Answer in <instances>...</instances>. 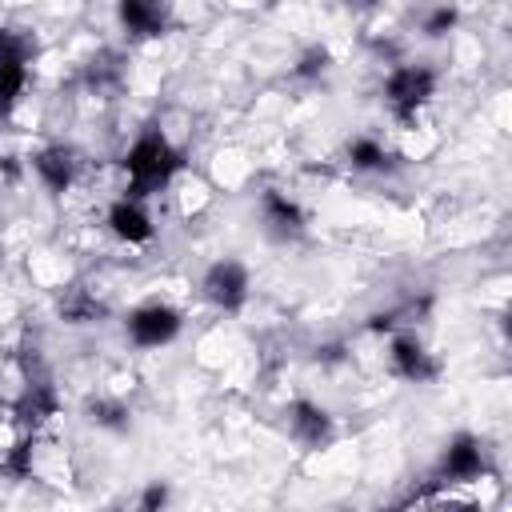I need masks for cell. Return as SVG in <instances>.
Listing matches in <instances>:
<instances>
[{"label": "cell", "mask_w": 512, "mask_h": 512, "mask_svg": "<svg viewBox=\"0 0 512 512\" xmlns=\"http://www.w3.org/2000/svg\"><path fill=\"white\" fill-rule=\"evenodd\" d=\"M344 156H348V164H352L356 172H372V176H376V172H388L392 160H396V152H392L380 136H368V132H364V136H352Z\"/></svg>", "instance_id": "5bb4252c"}, {"label": "cell", "mask_w": 512, "mask_h": 512, "mask_svg": "<svg viewBox=\"0 0 512 512\" xmlns=\"http://www.w3.org/2000/svg\"><path fill=\"white\" fill-rule=\"evenodd\" d=\"M100 312H104L100 300H96L92 292H84V288H72V292H64V300H60V316H64L68 324H92Z\"/></svg>", "instance_id": "2e32d148"}, {"label": "cell", "mask_w": 512, "mask_h": 512, "mask_svg": "<svg viewBox=\"0 0 512 512\" xmlns=\"http://www.w3.org/2000/svg\"><path fill=\"white\" fill-rule=\"evenodd\" d=\"M180 328H184V312H180L176 304H168V300L136 304V308L124 316V336H128V344H132V348H144V352L172 344V340L180 336Z\"/></svg>", "instance_id": "3957f363"}, {"label": "cell", "mask_w": 512, "mask_h": 512, "mask_svg": "<svg viewBox=\"0 0 512 512\" xmlns=\"http://www.w3.org/2000/svg\"><path fill=\"white\" fill-rule=\"evenodd\" d=\"M104 224H108V232H112L120 244H128V248H144V244L156 240V220H152V212H148V200L128 196V192L108 204Z\"/></svg>", "instance_id": "52a82bcc"}, {"label": "cell", "mask_w": 512, "mask_h": 512, "mask_svg": "<svg viewBox=\"0 0 512 512\" xmlns=\"http://www.w3.org/2000/svg\"><path fill=\"white\" fill-rule=\"evenodd\" d=\"M344 4H352V8H372V4H380V0H344Z\"/></svg>", "instance_id": "44dd1931"}, {"label": "cell", "mask_w": 512, "mask_h": 512, "mask_svg": "<svg viewBox=\"0 0 512 512\" xmlns=\"http://www.w3.org/2000/svg\"><path fill=\"white\" fill-rule=\"evenodd\" d=\"M200 296H204L216 312L236 316V312L248 304V296H252V276H248V268H244L240 260H232V256L212 260V264L204 268V276H200Z\"/></svg>", "instance_id": "5b68a950"}, {"label": "cell", "mask_w": 512, "mask_h": 512, "mask_svg": "<svg viewBox=\"0 0 512 512\" xmlns=\"http://www.w3.org/2000/svg\"><path fill=\"white\" fill-rule=\"evenodd\" d=\"M12 412H16V420L28 432H36L44 420H52L60 412V396H56V388L48 380H28L24 392H20V400L12 404Z\"/></svg>", "instance_id": "4fadbf2b"}, {"label": "cell", "mask_w": 512, "mask_h": 512, "mask_svg": "<svg viewBox=\"0 0 512 512\" xmlns=\"http://www.w3.org/2000/svg\"><path fill=\"white\" fill-rule=\"evenodd\" d=\"M80 152L72 148V144H64V140H52V144H44V148H36L32 152V172H36V180L48 188V192H68L76 180H80Z\"/></svg>", "instance_id": "30bf717a"}, {"label": "cell", "mask_w": 512, "mask_h": 512, "mask_svg": "<svg viewBox=\"0 0 512 512\" xmlns=\"http://www.w3.org/2000/svg\"><path fill=\"white\" fill-rule=\"evenodd\" d=\"M328 68H332V52H328L324 44H308V48L296 56V68H292V72H296L300 80H316V76H324Z\"/></svg>", "instance_id": "d6986e66"}, {"label": "cell", "mask_w": 512, "mask_h": 512, "mask_svg": "<svg viewBox=\"0 0 512 512\" xmlns=\"http://www.w3.org/2000/svg\"><path fill=\"white\" fill-rule=\"evenodd\" d=\"M440 480L444 484H472L488 472V456L476 432H456L440 452Z\"/></svg>", "instance_id": "9c48e42d"}, {"label": "cell", "mask_w": 512, "mask_h": 512, "mask_svg": "<svg viewBox=\"0 0 512 512\" xmlns=\"http://www.w3.org/2000/svg\"><path fill=\"white\" fill-rule=\"evenodd\" d=\"M260 224H264V232L272 236V240H280V244H288V240H296V236H304V208H300V200H292L288 192H280V188H268L264 196H260Z\"/></svg>", "instance_id": "7c38bea8"}, {"label": "cell", "mask_w": 512, "mask_h": 512, "mask_svg": "<svg viewBox=\"0 0 512 512\" xmlns=\"http://www.w3.org/2000/svg\"><path fill=\"white\" fill-rule=\"evenodd\" d=\"M168 500H172L168 480H148V488L140 492V508H144V512H156V508H164Z\"/></svg>", "instance_id": "ffe728a7"}, {"label": "cell", "mask_w": 512, "mask_h": 512, "mask_svg": "<svg viewBox=\"0 0 512 512\" xmlns=\"http://www.w3.org/2000/svg\"><path fill=\"white\" fill-rule=\"evenodd\" d=\"M456 24H460V8H456V4H436V8H428V12H424L420 32H424L428 40H440V36L456 32Z\"/></svg>", "instance_id": "e0dca14e"}, {"label": "cell", "mask_w": 512, "mask_h": 512, "mask_svg": "<svg viewBox=\"0 0 512 512\" xmlns=\"http://www.w3.org/2000/svg\"><path fill=\"white\" fill-rule=\"evenodd\" d=\"M32 448H36V432H28L20 444H12V448L4 452V460H0V468H4L12 480L32 476Z\"/></svg>", "instance_id": "ac0fdd59"}, {"label": "cell", "mask_w": 512, "mask_h": 512, "mask_svg": "<svg viewBox=\"0 0 512 512\" xmlns=\"http://www.w3.org/2000/svg\"><path fill=\"white\" fill-rule=\"evenodd\" d=\"M284 416H288V436H292L300 448H308V452H320V448H328V444L336 440V420H332V412H328L324 404L308 400V396H296Z\"/></svg>", "instance_id": "ba28073f"}, {"label": "cell", "mask_w": 512, "mask_h": 512, "mask_svg": "<svg viewBox=\"0 0 512 512\" xmlns=\"http://www.w3.org/2000/svg\"><path fill=\"white\" fill-rule=\"evenodd\" d=\"M32 56H36V44L24 32L0 28V116H12L16 104L24 100Z\"/></svg>", "instance_id": "277c9868"}, {"label": "cell", "mask_w": 512, "mask_h": 512, "mask_svg": "<svg viewBox=\"0 0 512 512\" xmlns=\"http://www.w3.org/2000/svg\"><path fill=\"white\" fill-rule=\"evenodd\" d=\"M88 420L96 428H104V432H124L132 424V412L116 396H96V400H88Z\"/></svg>", "instance_id": "9a60e30c"}, {"label": "cell", "mask_w": 512, "mask_h": 512, "mask_svg": "<svg viewBox=\"0 0 512 512\" xmlns=\"http://www.w3.org/2000/svg\"><path fill=\"white\" fill-rule=\"evenodd\" d=\"M116 20L132 40H160L172 28V0H116Z\"/></svg>", "instance_id": "8fae6325"}, {"label": "cell", "mask_w": 512, "mask_h": 512, "mask_svg": "<svg viewBox=\"0 0 512 512\" xmlns=\"http://www.w3.org/2000/svg\"><path fill=\"white\" fill-rule=\"evenodd\" d=\"M120 168H124V192L148 200V196L164 192V188L176 180V172L184 168V152H180L160 128H144V132L124 148Z\"/></svg>", "instance_id": "6da1fadb"}, {"label": "cell", "mask_w": 512, "mask_h": 512, "mask_svg": "<svg viewBox=\"0 0 512 512\" xmlns=\"http://www.w3.org/2000/svg\"><path fill=\"white\" fill-rule=\"evenodd\" d=\"M0 424H4V408H0Z\"/></svg>", "instance_id": "7402d4cb"}, {"label": "cell", "mask_w": 512, "mask_h": 512, "mask_svg": "<svg viewBox=\"0 0 512 512\" xmlns=\"http://www.w3.org/2000/svg\"><path fill=\"white\" fill-rule=\"evenodd\" d=\"M388 372L404 384H432V380H440L444 364L416 332L396 328V332H388Z\"/></svg>", "instance_id": "8992f818"}, {"label": "cell", "mask_w": 512, "mask_h": 512, "mask_svg": "<svg viewBox=\"0 0 512 512\" xmlns=\"http://www.w3.org/2000/svg\"><path fill=\"white\" fill-rule=\"evenodd\" d=\"M436 68L428 64H396L388 76H384V108L396 124H416V116L432 104L436 96Z\"/></svg>", "instance_id": "7a4b0ae2"}]
</instances>
